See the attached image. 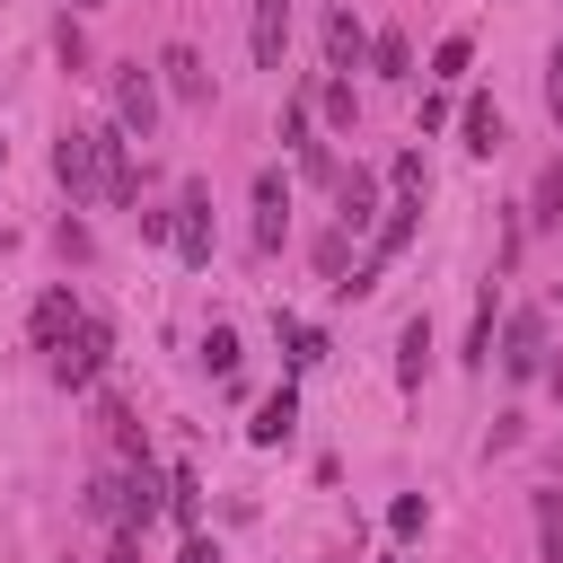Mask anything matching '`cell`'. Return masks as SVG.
Segmentation results:
<instances>
[{"label":"cell","mask_w":563,"mask_h":563,"mask_svg":"<svg viewBox=\"0 0 563 563\" xmlns=\"http://www.w3.org/2000/svg\"><path fill=\"white\" fill-rule=\"evenodd\" d=\"M317 114H325L334 132H352V114H361V106H352V79H325V88H317Z\"/></svg>","instance_id":"ffe728a7"},{"label":"cell","mask_w":563,"mask_h":563,"mask_svg":"<svg viewBox=\"0 0 563 563\" xmlns=\"http://www.w3.org/2000/svg\"><path fill=\"white\" fill-rule=\"evenodd\" d=\"M88 519L150 528V519H158V484H150V466H132V475H97V493H88Z\"/></svg>","instance_id":"7a4b0ae2"},{"label":"cell","mask_w":563,"mask_h":563,"mask_svg":"<svg viewBox=\"0 0 563 563\" xmlns=\"http://www.w3.org/2000/svg\"><path fill=\"white\" fill-rule=\"evenodd\" d=\"M53 176H62L70 211H79V202H106V141H97V123H70V132L53 141Z\"/></svg>","instance_id":"6da1fadb"},{"label":"cell","mask_w":563,"mask_h":563,"mask_svg":"<svg viewBox=\"0 0 563 563\" xmlns=\"http://www.w3.org/2000/svg\"><path fill=\"white\" fill-rule=\"evenodd\" d=\"M537 528H545V563H563V493H537Z\"/></svg>","instance_id":"603a6c76"},{"label":"cell","mask_w":563,"mask_h":563,"mask_svg":"<svg viewBox=\"0 0 563 563\" xmlns=\"http://www.w3.org/2000/svg\"><path fill=\"white\" fill-rule=\"evenodd\" d=\"M106 352H114V334H106V317H79L62 343H53V378L62 387H97V369H106Z\"/></svg>","instance_id":"3957f363"},{"label":"cell","mask_w":563,"mask_h":563,"mask_svg":"<svg viewBox=\"0 0 563 563\" xmlns=\"http://www.w3.org/2000/svg\"><path fill=\"white\" fill-rule=\"evenodd\" d=\"M114 123L132 132V141H150V123H158V79L132 62V70H114Z\"/></svg>","instance_id":"277c9868"},{"label":"cell","mask_w":563,"mask_h":563,"mask_svg":"<svg viewBox=\"0 0 563 563\" xmlns=\"http://www.w3.org/2000/svg\"><path fill=\"white\" fill-rule=\"evenodd\" d=\"M387 185H396V194H413V202H422V194H431V167H422V150H405V158H396V167H387Z\"/></svg>","instance_id":"7402d4cb"},{"label":"cell","mask_w":563,"mask_h":563,"mask_svg":"<svg viewBox=\"0 0 563 563\" xmlns=\"http://www.w3.org/2000/svg\"><path fill=\"white\" fill-rule=\"evenodd\" d=\"M466 53H475L466 35H440V53H431V79H457V70H466Z\"/></svg>","instance_id":"cb8c5ba5"},{"label":"cell","mask_w":563,"mask_h":563,"mask_svg":"<svg viewBox=\"0 0 563 563\" xmlns=\"http://www.w3.org/2000/svg\"><path fill=\"white\" fill-rule=\"evenodd\" d=\"M273 334H282V352H290V369H317V361H325V334H317L308 317H290V308H273Z\"/></svg>","instance_id":"5bb4252c"},{"label":"cell","mask_w":563,"mask_h":563,"mask_svg":"<svg viewBox=\"0 0 563 563\" xmlns=\"http://www.w3.org/2000/svg\"><path fill=\"white\" fill-rule=\"evenodd\" d=\"M317 273L343 290V273H352V229H325V238H317Z\"/></svg>","instance_id":"d6986e66"},{"label":"cell","mask_w":563,"mask_h":563,"mask_svg":"<svg viewBox=\"0 0 563 563\" xmlns=\"http://www.w3.org/2000/svg\"><path fill=\"white\" fill-rule=\"evenodd\" d=\"M0 158H9V141H0Z\"/></svg>","instance_id":"1f68e13d"},{"label":"cell","mask_w":563,"mask_h":563,"mask_svg":"<svg viewBox=\"0 0 563 563\" xmlns=\"http://www.w3.org/2000/svg\"><path fill=\"white\" fill-rule=\"evenodd\" d=\"M290 422H299V387H273V396L255 405L246 440H255V449H282V440H290Z\"/></svg>","instance_id":"7c38bea8"},{"label":"cell","mask_w":563,"mask_h":563,"mask_svg":"<svg viewBox=\"0 0 563 563\" xmlns=\"http://www.w3.org/2000/svg\"><path fill=\"white\" fill-rule=\"evenodd\" d=\"M369 220H378V176H369V167H343V176H334V229L361 238Z\"/></svg>","instance_id":"9c48e42d"},{"label":"cell","mask_w":563,"mask_h":563,"mask_svg":"<svg viewBox=\"0 0 563 563\" xmlns=\"http://www.w3.org/2000/svg\"><path fill=\"white\" fill-rule=\"evenodd\" d=\"M361 62H369V26H361L352 9H325V70H334V79H352Z\"/></svg>","instance_id":"ba28073f"},{"label":"cell","mask_w":563,"mask_h":563,"mask_svg":"<svg viewBox=\"0 0 563 563\" xmlns=\"http://www.w3.org/2000/svg\"><path fill=\"white\" fill-rule=\"evenodd\" d=\"M282 44H290V0H255V26H246L255 70H282Z\"/></svg>","instance_id":"30bf717a"},{"label":"cell","mask_w":563,"mask_h":563,"mask_svg":"<svg viewBox=\"0 0 563 563\" xmlns=\"http://www.w3.org/2000/svg\"><path fill=\"white\" fill-rule=\"evenodd\" d=\"M369 70H378V79H413V44H405L396 26H387V35H369Z\"/></svg>","instance_id":"ac0fdd59"},{"label":"cell","mask_w":563,"mask_h":563,"mask_svg":"<svg viewBox=\"0 0 563 563\" xmlns=\"http://www.w3.org/2000/svg\"><path fill=\"white\" fill-rule=\"evenodd\" d=\"M106 563H141V528H114V554Z\"/></svg>","instance_id":"f546056e"},{"label":"cell","mask_w":563,"mask_h":563,"mask_svg":"<svg viewBox=\"0 0 563 563\" xmlns=\"http://www.w3.org/2000/svg\"><path fill=\"white\" fill-rule=\"evenodd\" d=\"M387 528H396V537H422V501H413V493H405V501H387Z\"/></svg>","instance_id":"4316f807"},{"label":"cell","mask_w":563,"mask_h":563,"mask_svg":"<svg viewBox=\"0 0 563 563\" xmlns=\"http://www.w3.org/2000/svg\"><path fill=\"white\" fill-rule=\"evenodd\" d=\"M422 369H431V317H405V334H396V378L422 387Z\"/></svg>","instance_id":"2e32d148"},{"label":"cell","mask_w":563,"mask_h":563,"mask_svg":"<svg viewBox=\"0 0 563 563\" xmlns=\"http://www.w3.org/2000/svg\"><path fill=\"white\" fill-rule=\"evenodd\" d=\"M202 369H211V378H238V334H229V325L202 334Z\"/></svg>","instance_id":"44dd1931"},{"label":"cell","mask_w":563,"mask_h":563,"mask_svg":"<svg viewBox=\"0 0 563 563\" xmlns=\"http://www.w3.org/2000/svg\"><path fill=\"white\" fill-rule=\"evenodd\" d=\"M528 229H563V158L537 167V185H528Z\"/></svg>","instance_id":"9a60e30c"},{"label":"cell","mask_w":563,"mask_h":563,"mask_svg":"<svg viewBox=\"0 0 563 563\" xmlns=\"http://www.w3.org/2000/svg\"><path fill=\"white\" fill-rule=\"evenodd\" d=\"M501 369H510V378H545V317H537V308H519V317L501 325Z\"/></svg>","instance_id":"8992f818"},{"label":"cell","mask_w":563,"mask_h":563,"mask_svg":"<svg viewBox=\"0 0 563 563\" xmlns=\"http://www.w3.org/2000/svg\"><path fill=\"white\" fill-rule=\"evenodd\" d=\"M194 493H202L194 475H167V510H176V519H194Z\"/></svg>","instance_id":"f1b7e54d"},{"label":"cell","mask_w":563,"mask_h":563,"mask_svg":"<svg viewBox=\"0 0 563 563\" xmlns=\"http://www.w3.org/2000/svg\"><path fill=\"white\" fill-rule=\"evenodd\" d=\"M176 255L185 264H211V185H185L176 194Z\"/></svg>","instance_id":"52a82bcc"},{"label":"cell","mask_w":563,"mask_h":563,"mask_svg":"<svg viewBox=\"0 0 563 563\" xmlns=\"http://www.w3.org/2000/svg\"><path fill=\"white\" fill-rule=\"evenodd\" d=\"M282 150H317V132H308V106H299V97L282 106Z\"/></svg>","instance_id":"d4e9b609"},{"label":"cell","mask_w":563,"mask_h":563,"mask_svg":"<svg viewBox=\"0 0 563 563\" xmlns=\"http://www.w3.org/2000/svg\"><path fill=\"white\" fill-rule=\"evenodd\" d=\"M466 361H493V290H484V308H475V325H466Z\"/></svg>","instance_id":"484cf974"},{"label":"cell","mask_w":563,"mask_h":563,"mask_svg":"<svg viewBox=\"0 0 563 563\" xmlns=\"http://www.w3.org/2000/svg\"><path fill=\"white\" fill-rule=\"evenodd\" d=\"M457 132H466L475 158H493V150H501V106H493V97H466V106H457Z\"/></svg>","instance_id":"4fadbf2b"},{"label":"cell","mask_w":563,"mask_h":563,"mask_svg":"<svg viewBox=\"0 0 563 563\" xmlns=\"http://www.w3.org/2000/svg\"><path fill=\"white\" fill-rule=\"evenodd\" d=\"M290 238V176L282 167H255V246L273 255Z\"/></svg>","instance_id":"5b68a950"},{"label":"cell","mask_w":563,"mask_h":563,"mask_svg":"<svg viewBox=\"0 0 563 563\" xmlns=\"http://www.w3.org/2000/svg\"><path fill=\"white\" fill-rule=\"evenodd\" d=\"M158 79H167V97H185V106H202V97H211V70H202V53H194V44H167V53H158Z\"/></svg>","instance_id":"8fae6325"},{"label":"cell","mask_w":563,"mask_h":563,"mask_svg":"<svg viewBox=\"0 0 563 563\" xmlns=\"http://www.w3.org/2000/svg\"><path fill=\"white\" fill-rule=\"evenodd\" d=\"M70 325H79V299H70V290H44V299H35V343L53 352Z\"/></svg>","instance_id":"e0dca14e"},{"label":"cell","mask_w":563,"mask_h":563,"mask_svg":"<svg viewBox=\"0 0 563 563\" xmlns=\"http://www.w3.org/2000/svg\"><path fill=\"white\" fill-rule=\"evenodd\" d=\"M545 114H554V123H563V44H554V53H545Z\"/></svg>","instance_id":"83f0119b"},{"label":"cell","mask_w":563,"mask_h":563,"mask_svg":"<svg viewBox=\"0 0 563 563\" xmlns=\"http://www.w3.org/2000/svg\"><path fill=\"white\" fill-rule=\"evenodd\" d=\"M70 9H97V0H70Z\"/></svg>","instance_id":"4dcf8cb0"}]
</instances>
